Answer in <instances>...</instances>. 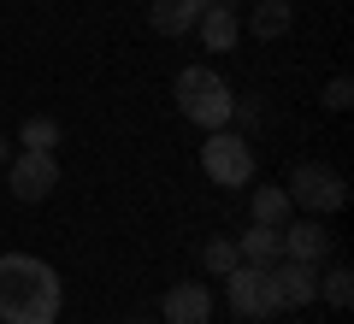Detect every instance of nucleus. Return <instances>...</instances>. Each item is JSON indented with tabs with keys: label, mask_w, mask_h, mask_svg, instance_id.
<instances>
[{
	"label": "nucleus",
	"mask_w": 354,
	"mask_h": 324,
	"mask_svg": "<svg viewBox=\"0 0 354 324\" xmlns=\"http://www.w3.org/2000/svg\"><path fill=\"white\" fill-rule=\"evenodd\" d=\"M59 271L36 254H0V324H53L59 318Z\"/></svg>",
	"instance_id": "f257e3e1"
},
{
	"label": "nucleus",
	"mask_w": 354,
	"mask_h": 324,
	"mask_svg": "<svg viewBox=\"0 0 354 324\" xmlns=\"http://www.w3.org/2000/svg\"><path fill=\"white\" fill-rule=\"evenodd\" d=\"M171 95H177V113L189 118V124H201V130H225L230 113H236V95H230V83H225L218 71H207V65L177 71Z\"/></svg>",
	"instance_id": "f03ea898"
},
{
	"label": "nucleus",
	"mask_w": 354,
	"mask_h": 324,
	"mask_svg": "<svg viewBox=\"0 0 354 324\" xmlns=\"http://www.w3.org/2000/svg\"><path fill=\"white\" fill-rule=\"evenodd\" d=\"M283 195H290V207H301L307 218H325V212L348 207V183H342V171H330V165H295L290 183H283Z\"/></svg>",
	"instance_id": "7ed1b4c3"
},
{
	"label": "nucleus",
	"mask_w": 354,
	"mask_h": 324,
	"mask_svg": "<svg viewBox=\"0 0 354 324\" xmlns=\"http://www.w3.org/2000/svg\"><path fill=\"white\" fill-rule=\"evenodd\" d=\"M201 171L213 177L218 189H242L254 183V148L242 136H230V130H207L201 142Z\"/></svg>",
	"instance_id": "20e7f679"
},
{
	"label": "nucleus",
	"mask_w": 354,
	"mask_h": 324,
	"mask_svg": "<svg viewBox=\"0 0 354 324\" xmlns=\"http://www.w3.org/2000/svg\"><path fill=\"white\" fill-rule=\"evenodd\" d=\"M225 301H230V312H236V318H272V277L260 271V265H230L225 271Z\"/></svg>",
	"instance_id": "39448f33"
},
{
	"label": "nucleus",
	"mask_w": 354,
	"mask_h": 324,
	"mask_svg": "<svg viewBox=\"0 0 354 324\" xmlns=\"http://www.w3.org/2000/svg\"><path fill=\"white\" fill-rule=\"evenodd\" d=\"M6 183H12V195L18 200H30V207H36V200H48L53 189H59V160H53V153H18V160H6Z\"/></svg>",
	"instance_id": "423d86ee"
},
{
	"label": "nucleus",
	"mask_w": 354,
	"mask_h": 324,
	"mask_svg": "<svg viewBox=\"0 0 354 324\" xmlns=\"http://www.w3.org/2000/svg\"><path fill=\"white\" fill-rule=\"evenodd\" d=\"M266 277H272V307L278 312H295V307H307L319 295V271L307 260H278Z\"/></svg>",
	"instance_id": "0eeeda50"
},
{
	"label": "nucleus",
	"mask_w": 354,
	"mask_h": 324,
	"mask_svg": "<svg viewBox=\"0 0 354 324\" xmlns=\"http://www.w3.org/2000/svg\"><path fill=\"white\" fill-rule=\"evenodd\" d=\"M160 318L165 324H207L213 318V289L207 283H171L160 301Z\"/></svg>",
	"instance_id": "6e6552de"
},
{
	"label": "nucleus",
	"mask_w": 354,
	"mask_h": 324,
	"mask_svg": "<svg viewBox=\"0 0 354 324\" xmlns=\"http://www.w3.org/2000/svg\"><path fill=\"white\" fill-rule=\"evenodd\" d=\"M236 260L272 271V265L283 260V230L278 225H248V230H242V242H236Z\"/></svg>",
	"instance_id": "1a4fd4ad"
},
{
	"label": "nucleus",
	"mask_w": 354,
	"mask_h": 324,
	"mask_svg": "<svg viewBox=\"0 0 354 324\" xmlns=\"http://www.w3.org/2000/svg\"><path fill=\"white\" fill-rule=\"evenodd\" d=\"M201 0H153L148 6V24L160 30V36H189L195 24H201Z\"/></svg>",
	"instance_id": "9d476101"
},
{
	"label": "nucleus",
	"mask_w": 354,
	"mask_h": 324,
	"mask_svg": "<svg viewBox=\"0 0 354 324\" xmlns=\"http://www.w3.org/2000/svg\"><path fill=\"white\" fill-rule=\"evenodd\" d=\"M195 36H201V48H213V53L236 48V12H230V0H213V6H207L201 24H195Z\"/></svg>",
	"instance_id": "9b49d317"
},
{
	"label": "nucleus",
	"mask_w": 354,
	"mask_h": 324,
	"mask_svg": "<svg viewBox=\"0 0 354 324\" xmlns=\"http://www.w3.org/2000/svg\"><path fill=\"white\" fill-rule=\"evenodd\" d=\"M330 248V230L319 225V218H301V225H290L283 230V260H307V265H319V254Z\"/></svg>",
	"instance_id": "f8f14e48"
},
{
	"label": "nucleus",
	"mask_w": 354,
	"mask_h": 324,
	"mask_svg": "<svg viewBox=\"0 0 354 324\" xmlns=\"http://www.w3.org/2000/svg\"><path fill=\"white\" fill-rule=\"evenodd\" d=\"M290 212H295V207H290V195H283L278 183L254 189V225H278V230H283V225H290Z\"/></svg>",
	"instance_id": "ddd939ff"
},
{
	"label": "nucleus",
	"mask_w": 354,
	"mask_h": 324,
	"mask_svg": "<svg viewBox=\"0 0 354 324\" xmlns=\"http://www.w3.org/2000/svg\"><path fill=\"white\" fill-rule=\"evenodd\" d=\"M290 24H295L290 0H260V6H254V36H260V41L283 36V30H290Z\"/></svg>",
	"instance_id": "4468645a"
},
{
	"label": "nucleus",
	"mask_w": 354,
	"mask_h": 324,
	"mask_svg": "<svg viewBox=\"0 0 354 324\" xmlns=\"http://www.w3.org/2000/svg\"><path fill=\"white\" fill-rule=\"evenodd\" d=\"M18 142H24L30 153H53V142H59V124H53V118H24Z\"/></svg>",
	"instance_id": "2eb2a0df"
},
{
	"label": "nucleus",
	"mask_w": 354,
	"mask_h": 324,
	"mask_svg": "<svg viewBox=\"0 0 354 324\" xmlns=\"http://www.w3.org/2000/svg\"><path fill=\"white\" fill-rule=\"evenodd\" d=\"M201 265H207V271H218V277H225L230 265H242V260H236V242H230V236H213V242L201 248Z\"/></svg>",
	"instance_id": "dca6fc26"
},
{
	"label": "nucleus",
	"mask_w": 354,
	"mask_h": 324,
	"mask_svg": "<svg viewBox=\"0 0 354 324\" xmlns=\"http://www.w3.org/2000/svg\"><path fill=\"white\" fill-rule=\"evenodd\" d=\"M325 301H330V307H348V301H354V271H348V265H330V271H325Z\"/></svg>",
	"instance_id": "f3484780"
},
{
	"label": "nucleus",
	"mask_w": 354,
	"mask_h": 324,
	"mask_svg": "<svg viewBox=\"0 0 354 324\" xmlns=\"http://www.w3.org/2000/svg\"><path fill=\"white\" fill-rule=\"evenodd\" d=\"M325 106H330V113H348V106H354V83H348V77H330V83H325Z\"/></svg>",
	"instance_id": "a211bd4d"
},
{
	"label": "nucleus",
	"mask_w": 354,
	"mask_h": 324,
	"mask_svg": "<svg viewBox=\"0 0 354 324\" xmlns=\"http://www.w3.org/2000/svg\"><path fill=\"white\" fill-rule=\"evenodd\" d=\"M6 160H12V148H6V136H0V165H6Z\"/></svg>",
	"instance_id": "6ab92c4d"
}]
</instances>
